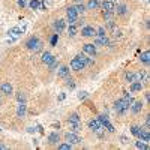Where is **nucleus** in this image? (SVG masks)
Masks as SVG:
<instances>
[{
    "label": "nucleus",
    "instance_id": "nucleus-1",
    "mask_svg": "<svg viewBox=\"0 0 150 150\" xmlns=\"http://www.w3.org/2000/svg\"><path fill=\"white\" fill-rule=\"evenodd\" d=\"M26 47H27V50H30V51L38 53V51H41V50H42V42H41L39 38L32 36L30 39L26 42Z\"/></svg>",
    "mask_w": 150,
    "mask_h": 150
},
{
    "label": "nucleus",
    "instance_id": "nucleus-2",
    "mask_svg": "<svg viewBox=\"0 0 150 150\" xmlns=\"http://www.w3.org/2000/svg\"><path fill=\"white\" fill-rule=\"evenodd\" d=\"M129 104L128 102H125L123 99H117V101L114 102V110H116V112L117 114H120V116H125L126 114V111L129 110Z\"/></svg>",
    "mask_w": 150,
    "mask_h": 150
},
{
    "label": "nucleus",
    "instance_id": "nucleus-3",
    "mask_svg": "<svg viewBox=\"0 0 150 150\" xmlns=\"http://www.w3.org/2000/svg\"><path fill=\"white\" fill-rule=\"evenodd\" d=\"M65 138H66V141L69 143V144H80L81 141H83V138L80 135H77V132H66V135H65Z\"/></svg>",
    "mask_w": 150,
    "mask_h": 150
},
{
    "label": "nucleus",
    "instance_id": "nucleus-4",
    "mask_svg": "<svg viewBox=\"0 0 150 150\" xmlns=\"http://www.w3.org/2000/svg\"><path fill=\"white\" fill-rule=\"evenodd\" d=\"M84 68H86V65L80 60V57H78V56H77V57H74V59L71 60V69H72V71L80 72V71H83Z\"/></svg>",
    "mask_w": 150,
    "mask_h": 150
},
{
    "label": "nucleus",
    "instance_id": "nucleus-5",
    "mask_svg": "<svg viewBox=\"0 0 150 150\" xmlns=\"http://www.w3.org/2000/svg\"><path fill=\"white\" fill-rule=\"evenodd\" d=\"M98 120H99V123L102 125V128H104L105 131H108V132H114V126H112V125L110 123V120L107 119V116H99Z\"/></svg>",
    "mask_w": 150,
    "mask_h": 150
},
{
    "label": "nucleus",
    "instance_id": "nucleus-6",
    "mask_svg": "<svg viewBox=\"0 0 150 150\" xmlns=\"http://www.w3.org/2000/svg\"><path fill=\"white\" fill-rule=\"evenodd\" d=\"M83 51H84V54H87V56L95 57V56H96V45H93V44H84V45H83Z\"/></svg>",
    "mask_w": 150,
    "mask_h": 150
},
{
    "label": "nucleus",
    "instance_id": "nucleus-7",
    "mask_svg": "<svg viewBox=\"0 0 150 150\" xmlns=\"http://www.w3.org/2000/svg\"><path fill=\"white\" fill-rule=\"evenodd\" d=\"M0 92H2L5 96H11L12 93H14V89H12V84H11V83H8V81L2 83V86H0Z\"/></svg>",
    "mask_w": 150,
    "mask_h": 150
},
{
    "label": "nucleus",
    "instance_id": "nucleus-8",
    "mask_svg": "<svg viewBox=\"0 0 150 150\" xmlns=\"http://www.w3.org/2000/svg\"><path fill=\"white\" fill-rule=\"evenodd\" d=\"M27 114V107H26V102H18V107H17V117L18 119H24Z\"/></svg>",
    "mask_w": 150,
    "mask_h": 150
},
{
    "label": "nucleus",
    "instance_id": "nucleus-9",
    "mask_svg": "<svg viewBox=\"0 0 150 150\" xmlns=\"http://www.w3.org/2000/svg\"><path fill=\"white\" fill-rule=\"evenodd\" d=\"M95 35H96V29L92 26H86L81 29V36H84V38H93Z\"/></svg>",
    "mask_w": 150,
    "mask_h": 150
},
{
    "label": "nucleus",
    "instance_id": "nucleus-10",
    "mask_svg": "<svg viewBox=\"0 0 150 150\" xmlns=\"http://www.w3.org/2000/svg\"><path fill=\"white\" fill-rule=\"evenodd\" d=\"M95 45L98 47H105V45H111L110 44V39L107 38V35L105 36H95Z\"/></svg>",
    "mask_w": 150,
    "mask_h": 150
},
{
    "label": "nucleus",
    "instance_id": "nucleus-11",
    "mask_svg": "<svg viewBox=\"0 0 150 150\" xmlns=\"http://www.w3.org/2000/svg\"><path fill=\"white\" fill-rule=\"evenodd\" d=\"M138 140H141V141H144V143H149L150 141V134H149V128H146V129H140V132H138Z\"/></svg>",
    "mask_w": 150,
    "mask_h": 150
},
{
    "label": "nucleus",
    "instance_id": "nucleus-12",
    "mask_svg": "<svg viewBox=\"0 0 150 150\" xmlns=\"http://www.w3.org/2000/svg\"><path fill=\"white\" fill-rule=\"evenodd\" d=\"M129 108H131V111L134 112V114H138V112L143 110V102L141 101H132Z\"/></svg>",
    "mask_w": 150,
    "mask_h": 150
},
{
    "label": "nucleus",
    "instance_id": "nucleus-13",
    "mask_svg": "<svg viewBox=\"0 0 150 150\" xmlns=\"http://www.w3.org/2000/svg\"><path fill=\"white\" fill-rule=\"evenodd\" d=\"M54 60H56V57L50 53V51H45V53L42 54V63H45V65H51Z\"/></svg>",
    "mask_w": 150,
    "mask_h": 150
},
{
    "label": "nucleus",
    "instance_id": "nucleus-14",
    "mask_svg": "<svg viewBox=\"0 0 150 150\" xmlns=\"http://www.w3.org/2000/svg\"><path fill=\"white\" fill-rule=\"evenodd\" d=\"M143 90V83L141 81H132L131 83V92L132 93H138Z\"/></svg>",
    "mask_w": 150,
    "mask_h": 150
},
{
    "label": "nucleus",
    "instance_id": "nucleus-15",
    "mask_svg": "<svg viewBox=\"0 0 150 150\" xmlns=\"http://www.w3.org/2000/svg\"><path fill=\"white\" fill-rule=\"evenodd\" d=\"M20 33H21V29L20 27H14V29H11L9 30V35H11V38H9V42H14L17 38L20 36Z\"/></svg>",
    "mask_w": 150,
    "mask_h": 150
},
{
    "label": "nucleus",
    "instance_id": "nucleus-16",
    "mask_svg": "<svg viewBox=\"0 0 150 150\" xmlns=\"http://www.w3.org/2000/svg\"><path fill=\"white\" fill-rule=\"evenodd\" d=\"M101 6H102V9H104V11H110V12H114V6H116V5L112 3L111 0H104Z\"/></svg>",
    "mask_w": 150,
    "mask_h": 150
},
{
    "label": "nucleus",
    "instance_id": "nucleus-17",
    "mask_svg": "<svg viewBox=\"0 0 150 150\" xmlns=\"http://www.w3.org/2000/svg\"><path fill=\"white\" fill-rule=\"evenodd\" d=\"M54 30H56V33H62L65 30V21L63 20H57L56 23H54Z\"/></svg>",
    "mask_w": 150,
    "mask_h": 150
},
{
    "label": "nucleus",
    "instance_id": "nucleus-18",
    "mask_svg": "<svg viewBox=\"0 0 150 150\" xmlns=\"http://www.w3.org/2000/svg\"><path fill=\"white\" fill-rule=\"evenodd\" d=\"M114 12L117 15H126L128 14V8L125 5H117V6H114Z\"/></svg>",
    "mask_w": 150,
    "mask_h": 150
},
{
    "label": "nucleus",
    "instance_id": "nucleus-19",
    "mask_svg": "<svg viewBox=\"0 0 150 150\" xmlns=\"http://www.w3.org/2000/svg\"><path fill=\"white\" fill-rule=\"evenodd\" d=\"M78 57H80V60L83 62V63H84L86 66L95 65V60H93V59H90V57H86V54H78Z\"/></svg>",
    "mask_w": 150,
    "mask_h": 150
},
{
    "label": "nucleus",
    "instance_id": "nucleus-20",
    "mask_svg": "<svg viewBox=\"0 0 150 150\" xmlns=\"http://www.w3.org/2000/svg\"><path fill=\"white\" fill-rule=\"evenodd\" d=\"M57 75L60 78H66L68 75H69V68L68 66H60L59 71H57Z\"/></svg>",
    "mask_w": 150,
    "mask_h": 150
},
{
    "label": "nucleus",
    "instance_id": "nucleus-21",
    "mask_svg": "<svg viewBox=\"0 0 150 150\" xmlns=\"http://www.w3.org/2000/svg\"><path fill=\"white\" fill-rule=\"evenodd\" d=\"M66 15H68L69 18H78V12L75 11V6H69V8L66 9Z\"/></svg>",
    "mask_w": 150,
    "mask_h": 150
},
{
    "label": "nucleus",
    "instance_id": "nucleus-22",
    "mask_svg": "<svg viewBox=\"0 0 150 150\" xmlns=\"http://www.w3.org/2000/svg\"><path fill=\"white\" fill-rule=\"evenodd\" d=\"M140 62H141V63H144V65H149V63H150V53H149V51L141 53V56H140Z\"/></svg>",
    "mask_w": 150,
    "mask_h": 150
},
{
    "label": "nucleus",
    "instance_id": "nucleus-23",
    "mask_svg": "<svg viewBox=\"0 0 150 150\" xmlns=\"http://www.w3.org/2000/svg\"><path fill=\"white\" fill-rule=\"evenodd\" d=\"M48 141H50V144H59V141H60L59 134H57V132H53L51 135L48 137Z\"/></svg>",
    "mask_w": 150,
    "mask_h": 150
},
{
    "label": "nucleus",
    "instance_id": "nucleus-24",
    "mask_svg": "<svg viewBox=\"0 0 150 150\" xmlns=\"http://www.w3.org/2000/svg\"><path fill=\"white\" fill-rule=\"evenodd\" d=\"M68 120H69V123H81V117L77 114V112H71Z\"/></svg>",
    "mask_w": 150,
    "mask_h": 150
},
{
    "label": "nucleus",
    "instance_id": "nucleus-25",
    "mask_svg": "<svg viewBox=\"0 0 150 150\" xmlns=\"http://www.w3.org/2000/svg\"><path fill=\"white\" fill-rule=\"evenodd\" d=\"M101 126H102V125L99 123V120H98V119H96V120H90V122H89V128H90L93 132H95L96 129H99Z\"/></svg>",
    "mask_w": 150,
    "mask_h": 150
},
{
    "label": "nucleus",
    "instance_id": "nucleus-26",
    "mask_svg": "<svg viewBox=\"0 0 150 150\" xmlns=\"http://www.w3.org/2000/svg\"><path fill=\"white\" fill-rule=\"evenodd\" d=\"M105 29H107V30H111V32H116V30H117V26H116V23L112 21V20H107Z\"/></svg>",
    "mask_w": 150,
    "mask_h": 150
},
{
    "label": "nucleus",
    "instance_id": "nucleus-27",
    "mask_svg": "<svg viewBox=\"0 0 150 150\" xmlns=\"http://www.w3.org/2000/svg\"><path fill=\"white\" fill-rule=\"evenodd\" d=\"M99 6V2L98 0H89V3H87V9H98Z\"/></svg>",
    "mask_w": 150,
    "mask_h": 150
},
{
    "label": "nucleus",
    "instance_id": "nucleus-28",
    "mask_svg": "<svg viewBox=\"0 0 150 150\" xmlns=\"http://www.w3.org/2000/svg\"><path fill=\"white\" fill-rule=\"evenodd\" d=\"M66 80V87H69V89H75V81H74V78L72 77H69V75H68V77L65 78Z\"/></svg>",
    "mask_w": 150,
    "mask_h": 150
},
{
    "label": "nucleus",
    "instance_id": "nucleus-29",
    "mask_svg": "<svg viewBox=\"0 0 150 150\" xmlns=\"http://www.w3.org/2000/svg\"><path fill=\"white\" fill-rule=\"evenodd\" d=\"M29 6H30L32 9H39V8H41V2H39V0H30Z\"/></svg>",
    "mask_w": 150,
    "mask_h": 150
},
{
    "label": "nucleus",
    "instance_id": "nucleus-30",
    "mask_svg": "<svg viewBox=\"0 0 150 150\" xmlns=\"http://www.w3.org/2000/svg\"><path fill=\"white\" fill-rule=\"evenodd\" d=\"M68 35L72 38L77 35V27H75V24H69V29H68Z\"/></svg>",
    "mask_w": 150,
    "mask_h": 150
},
{
    "label": "nucleus",
    "instance_id": "nucleus-31",
    "mask_svg": "<svg viewBox=\"0 0 150 150\" xmlns=\"http://www.w3.org/2000/svg\"><path fill=\"white\" fill-rule=\"evenodd\" d=\"M135 146L138 147V149H143V150H149V146H147V143H144V141H141V140H138L135 143Z\"/></svg>",
    "mask_w": 150,
    "mask_h": 150
},
{
    "label": "nucleus",
    "instance_id": "nucleus-32",
    "mask_svg": "<svg viewBox=\"0 0 150 150\" xmlns=\"http://www.w3.org/2000/svg\"><path fill=\"white\" fill-rule=\"evenodd\" d=\"M71 128H72V132H80L81 129V123H69Z\"/></svg>",
    "mask_w": 150,
    "mask_h": 150
},
{
    "label": "nucleus",
    "instance_id": "nucleus-33",
    "mask_svg": "<svg viewBox=\"0 0 150 150\" xmlns=\"http://www.w3.org/2000/svg\"><path fill=\"white\" fill-rule=\"evenodd\" d=\"M71 149H72V144H69V143L59 144V150H71Z\"/></svg>",
    "mask_w": 150,
    "mask_h": 150
},
{
    "label": "nucleus",
    "instance_id": "nucleus-34",
    "mask_svg": "<svg viewBox=\"0 0 150 150\" xmlns=\"http://www.w3.org/2000/svg\"><path fill=\"white\" fill-rule=\"evenodd\" d=\"M105 35H107V29L105 27H99L96 30V35L95 36H105Z\"/></svg>",
    "mask_w": 150,
    "mask_h": 150
},
{
    "label": "nucleus",
    "instance_id": "nucleus-35",
    "mask_svg": "<svg viewBox=\"0 0 150 150\" xmlns=\"http://www.w3.org/2000/svg\"><path fill=\"white\" fill-rule=\"evenodd\" d=\"M17 101H18V102H26V95L21 93V92H18V93H17Z\"/></svg>",
    "mask_w": 150,
    "mask_h": 150
},
{
    "label": "nucleus",
    "instance_id": "nucleus-36",
    "mask_svg": "<svg viewBox=\"0 0 150 150\" xmlns=\"http://www.w3.org/2000/svg\"><path fill=\"white\" fill-rule=\"evenodd\" d=\"M102 17H104V20H111L112 12H110V11H102Z\"/></svg>",
    "mask_w": 150,
    "mask_h": 150
},
{
    "label": "nucleus",
    "instance_id": "nucleus-37",
    "mask_svg": "<svg viewBox=\"0 0 150 150\" xmlns=\"http://www.w3.org/2000/svg\"><path fill=\"white\" fill-rule=\"evenodd\" d=\"M125 78H126V81H128V83H132V81H134V72H126Z\"/></svg>",
    "mask_w": 150,
    "mask_h": 150
},
{
    "label": "nucleus",
    "instance_id": "nucleus-38",
    "mask_svg": "<svg viewBox=\"0 0 150 150\" xmlns=\"http://www.w3.org/2000/svg\"><path fill=\"white\" fill-rule=\"evenodd\" d=\"M75 11H77L78 12V14H83V12L86 11V6L81 3V5H77V6H75Z\"/></svg>",
    "mask_w": 150,
    "mask_h": 150
},
{
    "label": "nucleus",
    "instance_id": "nucleus-39",
    "mask_svg": "<svg viewBox=\"0 0 150 150\" xmlns=\"http://www.w3.org/2000/svg\"><path fill=\"white\" fill-rule=\"evenodd\" d=\"M140 129H141L140 126H132V128H131V134L137 137V135H138V132H140Z\"/></svg>",
    "mask_w": 150,
    "mask_h": 150
},
{
    "label": "nucleus",
    "instance_id": "nucleus-40",
    "mask_svg": "<svg viewBox=\"0 0 150 150\" xmlns=\"http://www.w3.org/2000/svg\"><path fill=\"white\" fill-rule=\"evenodd\" d=\"M48 66H50V71H54V69L59 66V62H57V60H54L53 63H51V65H48Z\"/></svg>",
    "mask_w": 150,
    "mask_h": 150
},
{
    "label": "nucleus",
    "instance_id": "nucleus-41",
    "mask_svg": "<svg viewBox=\"0 0 150 150\" xmlns=\"http://www.w3.org/2000/svg\"><path fill=\"white\" fill-rule=\"evenodd\" d=\"M57 41H59V33H56V35L51 38V45H56V44H57Z\"/></svg>",
    "mask_w": 150,
    "mask_h": 150
},
{
    "label": "nucleus",
    "instance_id": "nucleus-42",
    "mask_svg": "<svg viewBox=\"0 0 150 150\" xmlns=\"http://www.w3.org/2000/svg\"><path fill=\"white\" fill-rule=\"evenodd\" d=\"M87 98V92H80L78 93V99H81V101H83V99H86Z\"/></svg>",
    "mask_w": 150,
    "mask_h": 150
},
{
    "label": "nucleus",
    "instance_id": "nucleus-43",
    "mask_svg": "<svg viewBox=\"0 0 150 150\" xmlns=\"http://www.w3.org/2000/svg\"><path fill=\"white\" fill-rule=\"evenodd\" d=\"M77 20H78V18H69V17H68V23H69V24H75V23H77Z\"/></svg>",
    "mask_w": 150,
    "mask_h": 150
},
{
    "label": "nucleus",
    "instance_id": "nucleus-44",
    "mask_svg": "<svg viewBox=\"0 0 150 150\" xmlns=\"http://www.w3.org/2000/svg\"><path fill=\"white\" fill-rule=\"evenodd\" d=\"M26 3H27L26 0H18V5H20L21 8H24V6H26Z\"/></svg>",
    "mask_w": 150,
    "mask_h": 150
},
{
    "label": "nucleus",
    "instance_id": "nucleus-45",
    "mask_svg": "<svg viewBox=\"0 0 150 150\" xmlns=\"http://www.w3.org/2000/svg\"><path fill=\"white\" fill-rule=\"evenodd\" d=\"M120 140H122V144H128V138H126V137H120Z\"/></svg>",
    "mask_w": 150,
    "mask_h": 150
},
{
    "label": "nucleus",
    "instance_id": "nucleus-46",
    "mask_svg": "<svg viewBox=\"0 0 150 150\" xmlns=\"http://www.w3.org/2000/svg\"><path fill=\"white\" fill-rule=\"evenodd\" d=\"M35 131H36V129H35V128H32V126H30V128H27V132H30V134H35Z\"/></svg>",
    "mask_w": 150,
    "mask_h": 150
},
{
    "label": "nucleus",
    "instance_id": "nucleus-47",
    "mask_svg": "<svg viewBox=\"0 0 150 150\" xmlns=\"http://www.w3.org/2000/svg\"><path fill=\"white\" fill-rule=\"evenodd\" d=\"M3 149H8V147H6L5 144H0V150H3Z\"/></svg>",
    "mask_w": 150,
    "mask_h": 150
},
{
    "label": "nucleus",
    "instance_id": "nucleus-48",
    "mask_svg": "<svg viewBox=\"0 0 150 150\" xmlns=\"http://www.w3.org/2000/svg\"><path fill=\"white\" fill-rule=\"evenodd\" d=\"M0 105H2V98H0Z\"/></svg>",
    "mask_w": 150,
    "mask_h": 150
},
{
    "label": "nucleus",
    "instance_id": "nucleus-49",
    "mask_svg": "<svg viewBox=\"0 0 150 150\" xmlns=\"http://www.w3.org/2000/svg\"><path fill=\"white\" fill-rule=\"evenodd\" d=\"M98 2H102V0H98Z\"/></svg>",
    "mask_w": 150,
    "mask_h": 150
},
{
    "label": "nucleus",
    "instance_id": "nucleus-50",
    "mask_svg": "<svg viewBox=\"0 0 150 150\" xmlns=\"http://www.w3.org/2000/svg\"><path fill=\"white\" fill-rule=\"evenodd\" d=\"M80 2H83V0H80Z\"/></svg>",
    "mask_w": 150,
    "mask_h": 150
},
{
    "label": "nucleus",
    "instance_id": "nucleus-51",
    "mask_svg": "<svg viewBox=\"0 0 150 150\" xmlns=\"http://www.w3.org/2000/svg\"><path fill=\"white\" fill-rule=\"evenodd\" d=\"M0 131H2V129H0Z\"/></svg>",
    "mask_w": 150,
    "mask_h": 150
}]
</instances>
